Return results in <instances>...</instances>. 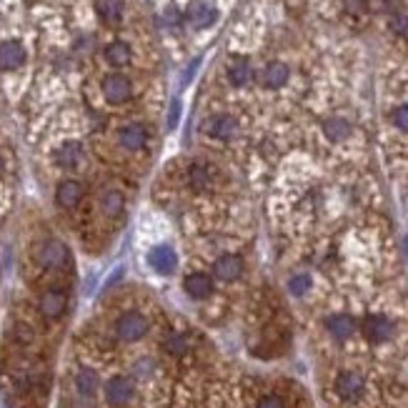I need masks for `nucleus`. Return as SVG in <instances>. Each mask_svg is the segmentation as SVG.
Masks as SVG:
<instances>
[{
    "label": "nucleus",
    "mask_w": 408,
    "mask_h": 408,
    "mask_svg": "<svg viewBox=\"0 0 408 408\" xmlns=\"http://www.w3.org/2000/svg\"><path fill=\"white\" fill-rule=\"evenodd\" d=\"M25 63V48L18 40L0 43V70H18Z\"/></svg>",
    "instance_id": "12"
},
{
    "label": "nucleus",
    "mask_w": 408,
    "mask_h": 408,
    "mask_svg": "<svg viewBox=\"0 0 408 408\" xmlns=\"http://www.w3.org/2000/svg\"><path fill=\"white\" fill-rule=\"evenodd\" d=\"M13 338H15L18 343H31L33 328L31 326H25V323H15V326H13Z\"/></svg>",
    "instance_id": "30"
},
{
    "label": "nucleus",
    "mask_w": 408,
    "mask_h": 408,
    "mask_svg": "<svg viewBox=\"0 0 408 408\" xmlns=\"http://www.w3.org/2000/svg\"><path fill=\"white\" fill-rule=\"evenodd\" d=\"M105 58H108L110 66H128L130 63V48L128 43H123V40H116V43H110L108 48H105Z\"/></svg>",
    "instance_id": "24"
},
{
    "label": "nucleus",
    "mask_w": 408,
    "mask_h": 408,
    "mask_svg": "<svg viewBox=\"0 0 408 408\" xmlns=\"http://www.w3.org/2000/svg\"><path fill=\"white\" fill-rule=\"evenodd\" d=\"M118 140H121V146L126 151H140V148H146L148 143V130L140 126V123H128V126H123L121 133H118Z\"/></svg>",
    "instance_id": "13"
},
{
    "label": "nucleus",
    "mask_w": 408,
    "mask_h": 408,
    "mask_svg": "<svg viewBox=\"0 0 408 408\" xmlns=\"http://www.w3.org/2000/svg\"><path fill=\"white\" fill-rule=\"evenodd\" d=\"M253 78V68L245 58H233V63L228 66V80H231V86L236 88H243L248 86V80Z\"/></svg>",
    "instance_id": "20"
},
{
    "label": "nucleus",
    "mask_w": 408,
    "mask_h": 408,
    "mask_svg": "<svg viewBox=\"0 0 408 408\" xmlns=\"http://www.w3.org/2000/svg\"><path fill=\"white\" fill-rule=\"evenodd\" d=\"M183 288H186V293H188L193 301H206L213 296V278L208 273L195 271V273H188L183 278Z\"/></svg>",
    "instance_id": "8"
},
{
    "label": "nucleus",
    "mask_w": 408,
    "mask_h": 408,
    "mask_svg": "<svg viewBox=\"0 0 408 408\" xmlns=\"http://www.w3.org/2000/svg\"><path fill=\"white\" fill-rule=\"evenodd\" d=\"M391 28H393V33H398V36L408 40V13L406 10H398L396 15L391 18Z\"/></svg>",
    "instance_id": "29"
},
{
    "label": "nucleus",
    "mask_w": 408,
    "mask_h": 408,
    "mask_svg": "<svg viewBox=\"0 0 408 408\" xmlns=\"http://www.w3.org/2000/svg\"><path fill=\"white\" fill-rule=\"evenodd\" d=\"M80 198H83V186L78 181H70V178L63 181L58 186V190H55V201H58L61 208H66V211H73L80 203Z\"/></svg>",
    "instance_id": "15"
},
{
    "label": "nucleus",
    "mask_w": 408,
    "mask_h": 408,
    "mask_svg": "<svg viewBox=\"0 0 408 408\" xmlns=\"http://www.w3.org/2000/svg\"><path fill=\"white\" fill-rule=\"evenodd\" d=\"M0 171H3V158H0Z\"/></svg>",
    "instance_id": "35"
},
{
    "label": "nucleus",
    "mask_w": 408,
    "mask_h": 408,
    "mask_svg": "<svg viewBox=\"0 0 408 408\" xmlns=\"http://www.w3.org/2000/svg\"><path fill=\"white\" fill-rule=\"evenodd\" d=\"M236 128L238 123L233 121L231 116H226V113H220V116H213L206 121V133L211 135V138H218V140H228L236 135Z\"/></svg>",
    "instance_id": "16"
},
{
    "label": "nucleus",
    "mask_w": 408,
    "mask_h": 408,
    "mask_svg": "<svg viewBox=\"0 0 408 408\" xmlns=\"http://www.w3.org/2000/svg\"><path fill=\"white\" fill-rule=\"evenodd\" d=\"M323 133L328 135L331 140H343L351 133V123L346 118H328V121L323 123Z\"/></svg>",
    "instance_id": "26"
},
{
    "label": "nucleus",
    "mask_w": 408,
    "mask_h": 408,
    "mask_svg": "<svg viewBox=\"0 0 408 408\" xmlns=\"http://www.w3.org/2000/svg\"><path fill=\"white\" fill-rule=\"evenodd\" d=\"M100 208H103L105 216H118V213H123V208H126V198H123L121 190L110 188L100 195Z\"/></svg>",
    "instance_id": "22"
},
{
    "label": "nucleus",
    "mask_w": 408,
    "mask_h": 408,
    "mask_svg": "<svg viewBox=\"0 0 408 408\" xmlns=\"http://www.w3.org/2000/svg\"><path fill=\"white\" fill-rule=\"evenodd\" d=\"M393 123H396V128L408 133V105H401V108L393 110Z\"/></svg>",
    "instance_id": "31"
},
{
    "label": "nucleus",
    "mask_w": 408,
    "mask_h": 408,
    "mask_svg": "<svg viewBox=\"0 0 408 408\" xmlns=\"http://www.w3.org/2000/svg\"><path fill=\"white\" fill-rule=\"evenodd\" d=\"M256 408H283V401L278 396H263Z\"/></svg>",
    "instance_id": "33"
},
{
    "label": "nucleus",
    "mask_w": 408,
    "mask_h": 408,
    "mask_svg": "<svg viewBox=\"0 0 408 408\" xmlns=\"http://www.w3.org/2000/svg\"><path fill=\"white\" fill-rule=\"evenodd\" d=\"M243 273V258L236 253H226L213 263V275L220 280H238Z\"/></svg>",
    "instance_id": "10"
},
{
    "label": "nucleus",
    "mask_w": 408,
    "mask_h": 408,
    "mask_svg": "<svg viewBox=\"0 0 408 408\" xmlns=\"http://www.w3.org/2000/svg\"><path fill=\"white\" fill-rule=\"evenodd\" d=\"M216 18H218V13H216V8L211 6V3H195L188 13L190 25L198 28V31H203V28H208V25H213Z\"/></svg>",
    "instance_id": "19"
},
{
    "label": "nucleus",
    "mask_w": 408,
    "mask_h": 408,
    "mask_svg": "<svg viewBox=\"0 0 408 408\" xmlns=\"http://www.w3.org/2000/svg\"><path fill=\"white\" fill-rule=\"evenodd\" d=\"M288 75H291V70H288L286 63H269V66L263 68L261 73V80L266 88H283L288 83Z\"/></svg>",
    "instance_id": "17"
},
{
    "label": "nucleus",
    "mask_w": 408,
    "mask_h": 408,
    "mask_svg": "<svg viewBox=\"0 0 408 408\" xmlns=\"http://www.w3.org/2000/svg\"><path fill=\"white\" fill-rule=\"evenodd\" d=\"M343 3H346L348 13H365L368 8V0H343Z\"/></svg>",
    "instance_id": "32"
},
{
    "label": "nucleus",
    "mask_w": 408,
    "mask_h": 408,
    "mask_svg": "<svg viewBox=\"0 0 408 408\" xmlns=\"http://www.w3.org/2000/svg\"><path fill=\"white\" fill-rule=\"evenodd\" d=\"M393 333H396V323L391 321L388 316H384V313H371V316H365L363 335L371 343L391 341V338H393Z\"/></svg>",
    "instance_id": "3"
},
{
    "label": "nucleus",
    "mask_w": 408,
    "mask_h": 408,
    "mask_svg": "<svg viewBox=\"0 0 408 408\" xmlns=\"http://www.w3.org/2000/svg\"><path fill=\"white\" fill-rule=\"evenodd\" d=\"M163 351L168 356H183V354H188V348H190V341H188V335L186 333H178V331H171V333H165L163 338Z\"/></svg>",
    "instance_id": "21"
},
{
    "label": "nucleus",
    "mask_w": 408,
    "mask_h": 408,
    "mask_svg": "<svg viewBox=\"0 0 408 408\" xmlns=\"http://www.w3.org/2000/svg\"><path fill=\"white\" fill-rule=\"evenodd\" d=\"M148 263H151V269L156 271V273H173V269H176V253H173V248H168V245H156V248L148 253Z\"/></svg>",
    "instance_id": "14"
},
{
    "label": "nucleus",
    "mask_w": 408,
    "mask_h": 408,
    "mask_svg": "<svg viewBox=\"0 0 408 408\" xmlns=\"http://www.w3.org/2000/svg\"><path fill=\"white\" fill-rule=\"evenodd\" d=\"M96 10L103 23H118V20H121V13H123V3L121 0H98Z\"/></svg>",
    "instance_id": "23"
},
{
    "label": "nucleus",
    "mask_w": 408,
    "mask_h": 408,
    "mask_svg": "<svg viewBox=\"0 0 408 408\" xmlns=\"http://www.w3.org/2000/svg\"><path fill=\"white\" fill-rule=\"evenodd\" d=\"M40 263H43L48 271H63L70 263V250L63 241H45L43 248H40Z\"/></svg>",
    "instance_id": "6"
},
{
    "label": "nucleus",
    "mask_w": 408,
    "mask_h": 408,
    "mask_svg": "<svg viewBox=\"0 0 408 408\" xmlns=\"http://www.w3.org/2000/svg\"><path fill=\"white\" fill-rule=\"evenodd\" d=\"M176 121H178V103L173 105V110H171V126H176Z\"/></svg>",
    "instance_id": "34"
},
{
    "label": "nucleus",
    "mask_w": 408,
    "mask_h": 408,
    "mask_svg": "<svg viewBox=\"0 0 408 408\" xmlns=\"http://www.w3.org/2000/svg\"><path fill=\"white\" fill-rule=\"evenodd\" d=\"M73 386H75V396H78L80 403H93L98 396V388H100L96 371H91V368H83V371L75 373Z\"/></svg>",
    "instance_id": "9"
},
{
    "label": "nucleus",
    "mask_w": 408,
    "mask_h": 408,
    "mask_svg": "<svg viewBox=\"0 0 408 408\" xmlns=\"http://www.w3.org/2000/svg\"><path fill=\"white\" fill-rule=\"evenodd\" d=\"M103 398L110 408H128L135 398V384L128 376H113L105 381Z\"/></svg>",
    "instance_id": "2"
},
{
    "label": "nucleus",
    "mask_w": 408,
    "mask_h": 408,
    "mask_svg": "<svg viewBox=\"0 0 408 408\" xmlns=\"http://www.w3.org/2000/svg\"><path fill=\"white\" fill-rule=\"evenodd\" d=\"M333 391L341 401H358L365 391V381H363V376L356 371H341L335 376Z\"/></svg>",
    "instance_id": "4"
},
{
    "label": "nucleus",
    "mask_w": 408,
    "mask_h": 408,
    "mask_svg": "<svg viewBox=\"0 0 408 408\" xmlns=\"http://www.w3.org/2000/svg\"><path fill=\"white\" fill-rule=\"evenodd\" d=\"M153 373H156V361L153 358H138L133 363V378L146 381V378H153Z\"/></svg>",
    "instance_id": "28"
},
{
    "label": "nucleus",
    "mask_w": 408,
    "mask_h": 408,
    "mask_svg": "<svg viewBox=\"0 0 408 408\" xmlns=\"http://www.w3.org/2000/svg\"><path fill=\"white\" fill-rule=\"evenodd\" d=\"M133 93V86H130V80L121 73H110L108 78H103V96L108 103L118 105V103H126Z\"/></svg>",
    "instance_id": "7"
},
{
    "label": "nucleus",
    "mask_w": 408,
    "mask_h": 408,
    "mask_svg": "<svg viewBox=\"0 0 408 408\" xmlns=\"http://www.w3.org/2000/svg\"><path fill=\"white\" fill-rule=\"evenodd\" d=\"M151 331V321L140 311H126L116 321V335L123 343H138Z\"/></svg>",
    "instance_id": "1"
},
{
    "label": "nucleus",
    "mask_w": 408,
    "mask_h": 408,
    "mask_svg": "<svg viewBox=\"0 0 408 408\" xmlns=\"http://www.w3.org/2000/svg\"><path fill=\"white\" fill-rule=\"evenodd\" d=\"M80 160V146L78 143H63L55 153V163L61 168H73L75 163Z\"/></svg>",
    "instance_id": "25"
},
{
    "label": "nucleus",
    "mask_w": 408,
    "mask_h": 408,
    "mask_svg": "<svg viewBox=\"0 0 408 408\" xmlns=\"http://www.w3.org/2000/svg\"><path fill=\"white\" fill-rule=\"evenodd\" d=\"M288 291H291L293 296H305V293L311 291V275L308 273L291 275V280H288Z\"/></svg>",
    "instance_id": "27"
},
{
    "label": "nucleus",
    "mask_w": 408,
    "mask_h": 408,
    "mask_svg": "<svg viewBox=\"0 0 408 408\" xmlns=\"http://www.w3.org/2000/svg\"><path fill=\"white\" fill-rule=\"evenodd\" d=\"M326 331L335 341H348L356 333V321L348 313H333V316L326 318Z\"/></svg>",
    "instance_id": "11"
},
{
    "label": "nucleus",
    "mask_w": 408,
    "mask_h": 408,
    "mask_svg": "<svg viewBox=\"0 0 408 408\" xmlns=\"http://www.w3.org/2000/svg\"><path fill=\"white\" fill-rule=\"evenodd\" d=\"M68 308V293L63 288H48L38 301V311L45 321H58Z\"/></svg>",
    "instance_id": "5"
},
{
    "label": "nucleus",
    "mask_w": 408,
    "mask_h": 408,
    "mask_svg": "<svg viewBox=\"0 0 408 408\" xmlns=\"http://www.w3.org/2000/svg\"><path fill=\"white\" fill-rule=\"evenodd\" d=\"M188 186L193 190H208L211 186H213V168L206 163H193L188 171Z\"/></svg>",
    "instance_id": "18"
}]
</instances>
